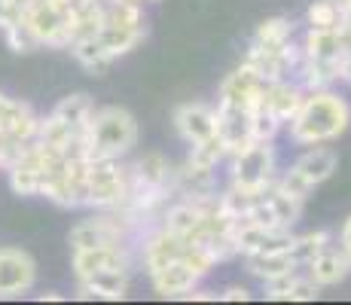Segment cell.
<instances>
[{"label":"cell","mask_w":351,"mask_h":305,"mask_svg":"<svg viewBox=\"0 0 351 305\" xmlns=\"http://www.w3.org/2000/svg\"><path fill=\"white\" fill-rule=\"evenodd\" d=\"M147 37V16L141 3L104 0V25L98 37L71 43V56L89 71H107L117 58L134 52Z\"/></svg>","instance_id":"6da1fadb"},{"label":"cell","mask_w":351,"mask_h":305,"mask_svg":"<svg viewBox=\"0 0 351 305\" xmlns=\"http://www.w3.org/2000/svg\"><path fill=\"white\" fill-rule=\"evenodd\" d=\"M351 107L336 89H306L300 110L287 122V138L296 147L333 144L336 138L348 132Z\"/></svg>","instance_id":"7a4b0ae2"},{"label":"cell","mask_w":351,"mask_h":305,"mask_svg":"<svg viewBox=\"0 0 351 305\" xmlns=\"http://www.w3.org/2000/svg\"><path fill=\"white\" fill-rule=\"evenodd\" d=\"M86 150L101 159H125L138 147V119L123 107H95L86 122Z\"/></svg>","instance_id":"3957f363"},{"label":"cell","mask_w":351,"mask_h":305,"mask_svg":"<svg viewBox=\"0 0 351 305\" xmlns=\"http://www.w3.org/2000/svg\"><path fill=\"white\" fill-rule=\"evenodd\" d=\"M229 165V183L245 189H263L272 186L278 178V153H275V141H254L241 153L226 156Z\"/></svg>","instance_id":"277c9868"},{"label":"cell","mask_w":351,"mask_h":305,"mask_svg":"<svg viewBox=\"0 0 351 305\" xmlns=\"http://www.w3.org/2000/svg\"><path fill=\"white\" fill-rule=\"evenodd\" d=\"M125 193H128V165H123V159L89 156V195H86V208L110 211V208L123 205Z\"/></svg>","instance_id":"5b68a950"},{"label":"cell","mask_w":351,"mask_h":305,"mask_svg":"<svg viewBox=\"0 0 351 305\" xmlns=\"http://www.w3.org/2000/svg\"><path fill=\"white\" fill-rule=\"evenodd\" d=\"M67 241H71L73 250L104 247V244H128V247H134L138 235L128 226L125 217L119 214L117 208H110V211H95V217H89V220H80L77 226L71 229Z\"/></svg>","instance_id":"8992f818"},{"label":"cell","mask_w":351,"mask_h":305,"mask_svg":"<svg viewBox=\"0 0 351 305\" xmlns=\"http://www.w3.org/2000/svg\"><path fill=\"white\" fill-rule=\"evenodd\" d=\"M37 263L22 247H0V300H16L34 290Z\"/></svg>","instance_id":"52a82bcc"},{"label":"cell","mask_w":351,"mask_h":305,"mask_svg":"<svg viewBox=\"0 0 351 305\" xmlns=\"http://www.w3.org/2000/svg\"><path fill=\"white\" fill-rule=\"evenodd\" d=\"M73 278H86L92 272H132L134 256L128 244H104V247H83L71 256Z\"/></svg>","instance_id":"ba28073f"},{"label":"cell","mask_w":351,"mask_h":305,"mask_svg":"<svg viewBox=\"0 0 351 305\" xmlns=\"http://www.w3.org/2000/svg\"><path fill=\"white\" fill-rule=\"evenodd\" d=\"M263 89H266V80H263L247 61H241L223 83H220L217 107H241V110H254L263 98Z\"/></svg>","instance_id":"9c48e42d"},{"label":"cell","mask_w":351,"mask_h":305,"mask_svg":"<svg viewBox=\"0 0 351 305\" xmlns=\"http://www.w3.org/2000/svg\"><path fill=\"white\" fill-rule=\"evenodd\" d=\"M37 128H40V117L25 101L0 92V134L3 138H10L16 147H28L37 141Z\"/></svg>","instance_id":"30bf717a"},{"label":"cell","mask_w":351,"mask_h":305,"mask_svg":"<svg viewBox=\"0 0 351 305\" xmlns=\"http://www.w3.org/2000/svg\"><path fill=\"white\" fill-rule=\"evenodd\" d=\"M174 132L180 134V141L184 144H199V141L211 138V134H217V107L205 104V101H190V104H180L178 110H174Z\"/></svg>","instance_id":"8fae6325"},{"label":"cell","mask_w":351,"mask_h":305,"mask_svg":"<svg viewBox=\"0 0 351 305\" xmlns=\"http://www.w3.org/2000/svg\"><path fill=\"white\" fill-rule=\"evenodd\" d=\"M147 278H150L153 290H156L159 296H165V300H186V293H193V290L205 281L186 260L168 263V266L156 269V272H150Z\"/></svg>","instance_id":"7c38bea8"},{"label":"cell","mask_w":351,"mask_h":305,"mask_svg":"<svg viewBox=\"0 0 351 305\" xmlns=\"http://www.w3.org/2000/svg\"><path fill=\"white\" fill-rule=\"evenodd\" d=\"M263 296L272 302H315L321 296V287L306 275V269H293L263 284Z\"/></svg>","instance_id":"4fadbf2b"},{"label":"cell","mask_w":351,"mask_h":305,"mask_svg":"<svg viewBox=\"0 0 351 305\" xmlns=\"http://www.w3.org/2000/svg\"><path fill=\"white\" fill-rule=\"evenodd\" d=\"M302 95H306V89H302L296 80H290V77L287 80H272V83H266V89H263L260 107H266V110L287 128V122L293 119L296 110H300Z\"/></svg>","instance_id":"5bb4252c"},{"label":"cell","mask_w":351,"mask_h":305,"mask_svg":"<svg viewBox=\"0 0 351 305\" xmlns=\"http://www.w3.org/2000/svg\"><path fill=\"white\" fill-rule=\"evenodd\" d=\"M128 287H132V272H92L86 278H77L80 300L119 302L128 296Z\"/></svg>","instance_id":"9a60e30c"},{"label":"cell","mask_w":351,"mask_h":305,"mask_svg":"<svg viewBox=\"0 0 351 305\" xmlns=\"http://www.w3.org/2000/svg\"><path fill=\"white\" fill-rule=\"evenodd\" d=\"M351 266L346 260V254H342L336 244H330V247H324L315 260L306 263V275L312 278L315 284L324 290V287H336V284H342L348 278Z\"/></svg>","instance_id":"2e32d148"},{"label":"cell","mask_w":351,"mask_h":305,"mask_svg":"<svg viewBox=\"0 0 351 305\" xmlns=\"http://www.w3.org/2000/svg\"><path fill=\"white\" fill-rule=\"evenodd\" d=\"M336 165H339L336 150H330L327 144H315V147H306V153H302L290 168H293L300 178H306L312 186H321L324 180L333 178Z\"/></svg>","instance_id":"e0dca14e"},{"label":"cell","mask_w":351,"mask_h":305,"mask_svg":"<svg viewBox=\"0 0 351 305\" xmlns=\"http://www.w3.org/2000/svg\"><path fill=\"white\" fill-rule=\"evenodd\" d=\"M287 247H290V244H287ZM287 247L266 250V254H247V256H241V260H245L247 275L256 278L260 284H266V281H275V278L293 272V269H300V266H296V260L290 256Z\"/></svg>","instance_id":"ac0fdd59"},{"label":"cell","mask_w":351,"mask_h":305,"mask_svg":"<svg viewBox=\"0 0 351 305\" xmlns=\"http://www.w3.org/2000/svg\"><path fill=\"white\" fill-rule=\"evenodd\" d=\"M293 37H296V25H293V19H287V16H272V19H266V22L256 25L251 43L266 46V49H275V46H287V43H293Z\"/></svg>","instance_id":"d6986e66"},{"label":"cell","mask_w":351,"mask_h":305,"mask_svg":"<svg viewBox=\"0 0 351 305\" xmlns=\"http://www.w3.org/2000/svg\"><path fill=\"white\" fill-rule=\"evenodd\" d=\"M92 113H95V104H92V98H89V95L80 92V95H67V98L58 101L56 110H52V117H58L62 122H67L71 128L83 132Z\"/></svg>","instance_id":"ffe728a7"},{"label":"cell","mask_w":351,"mask_h":305,"mask_svg":"<svg viewBox=\"0 0 351 305\" xmlns=\"http://www.w3.org/2000/svg\"><path fill=\"white\" fill-rule=\"evenodd\" d=\"M330 244H333V232H327V229H315V232L293 235V241H290L287 250L296 260V266L306 269V263L315 260V256H318L324 247H330Z\"/></svg>","instance_id":"44dd1931"},{"label":"cell","mask_w":351,"mask_h":305,"mask_svg":"<svg viewBox=\"0 0 351 305\" xmlns=\"http://www.w3.org/2000/svg\"><path fill=\"white\" fill-rule=\"evenodd\" d=\"M346 22V10L339 0H315L306 10V25L315 31H339Z\"/></svg>","instance_id":"7402d4cb"},{"label":"cell","mask_w":351,"mask_h":305,"mask_svg":"<svg viewBox=\"0 0 351 305\" xmlns=\"http://www.w3.org/2000/svg\"><path fill=\"white\" fill-rule=\"evenodd\" d=\"M186 162H190V165H199V168H217L220 162H226V144H223V138H220V132L211 134V138H205V141H199V144H193Z\"/></svg>","instance_id":"603a6c76"},{"label":"cell","mask_w":351,"mask_h":305,"mask_svg":"<svg viewBox=\"0 0 351 305\" xmlns=\"http://www.w3.org/2000/svg\"><path fill=\"white\" fill-rule=\"evenodd\" d=\"M220 302H247L251 300V290L245 287V284H229V287H223L217 293Z\"/></svg>","instance_id":"cb8c5ba5"},{"label":"cell","mask_w":351,"mask_h":305,"mask_svg":"<svg viewBox=\"0 0 351 305\" xmlns=\"http://www.w3.org/2000/svg\"><path fill=\"white\" fill-rule=\"evenodd\" d=\"M339 250L346 254V260L351 266V214L346 217V223H342V229H339Z\"/></svg>","instance_id":"d4e9b609"},{"label":"cell","mask_w":351,"mask_h":305,"mask_svg":"<svg viewBox=\"0 0 351 305\" xmlns=\"http://www.w3.org/2000/svg\"><path fill=\"white\" fill-rule=\"evenodd\" d=\"M37 300H40V302H64V296H62V293H52V290H49V293H40Z\"/></svg>","instance_id":"484cf974"},{"label":"cell","mask_w":351,"mask_h":305,"mask_svg":"<svg viewBox=\"0 0 351 305\" xmlns=\"http://www.w3.org/2000/svg\"><path fill=\"white\" fill-rule=\"evenodd\" d=\"M3 16H6V0H0V28H3Z\"/></svg>","instance_id":"4316f807"},{"label":"cell","mask_w":351,"mask_h":305,"mask_svg":"<svg viewBox=\"0 0 351 305\" xmlns=\"http://www.w3.org/2000/svg\"><path fill=\"white\" fill-rule=\"evenodd\" d=\"M144 3H162V0H144Z\"/></svg>","instance_id":"83f0119b"},{"label":"cell","mask_w":351,"mask_h":305,"mask_svg":"<svg viewBox=\"0 0 351 305\" xmlns=\"http://www.w3.org/2000/svg\"><path fill=\"white\" fill-rule=\"evenodd\" d=\"M348 86H351V80H348Z\"/></svg>","instance_id":"f1b7e54d"}]
</instances>
